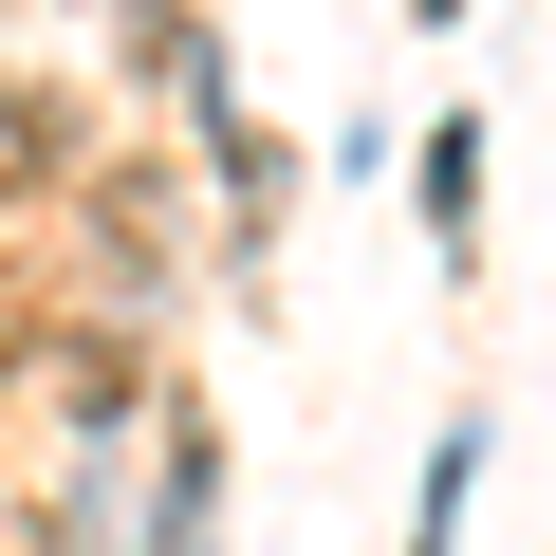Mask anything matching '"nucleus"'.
<instances>
[{
    "mask_svg": "<svg viewBox=\"0 0 556 556\" xmlns=\"http://www.w3.org/2000/svg\"><path fill=\"white\" fill-rule=\"evenodd\" d=\"M427 241H445V260L482 241V112H445V130H427Z\"/></svg>",
    "mask_w": 556,
    "mask_h": 556,
    "instance_id": "nucleus-2",
    "label": "nucleus"
},
{
    "mask_svg": "<svg viewBox=\"0 0 556 556\" xmlns=\"http://www.w3.org/2000/svg\"><path fill=\"white\" fill-rule=\"evenodd\" d=\"M464 482H482V427L427 445V519H408V556H464Z\"/></svg>",
    "mask_w": 556,
    "mask_h": 556,
    "instance_id": "nucleus-3",
    "label": "nucleus"
},
{
    "mask_svg": "<svg viewBox=\"0 0 556 556\" xmlns=\"http://www.w3.org/2000/svg\"><path fill=\"white\" fill-rule=\"evenodd\" d=\"M149 556H223V427L167 408V482H149Z\"/></svg>",
    "mask_w": 556,
    "mask_h": 556,
    "instance_id": "nucleus-1",
    "label": "nucleus"
}]
</instances>
